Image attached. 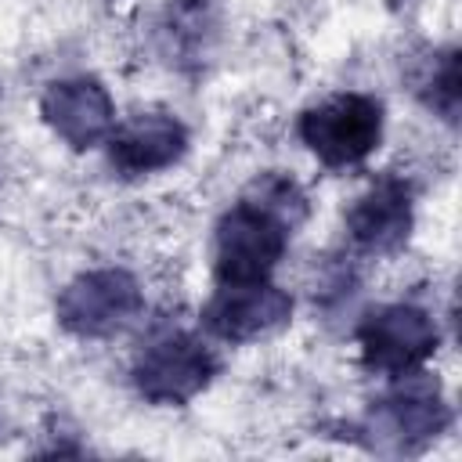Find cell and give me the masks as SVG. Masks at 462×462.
<instances>
[{
    "instance_id": "6da1fadb",
    "label": "cell",
    "mask_w": 462,
    "mask_h": 462,
    "mask_svg": "<svg viewBox=\"0 0 462 462\" xmlns=\"http://www.w3.org/2000/svg\"><path fill=\"white\" fill-rule=\"evenodd\" d=\"M307 217V195L292 177H263L238 199L213 235L217 282H267L282 263L292 227Z\"/></svg>"
},
{
    "instance_id": "7a4b0ae2",
    "label": "cell",
    "mask_w": 462,
    "mask_h": 462,
    "mask_svg": "<svg viewBox=\"0 0 462 462\" xmlns=\"http://www.w3.org/2000/svg\"><path fill=\"white\" fill-rule=\"evenodd\" d=\"M383 126H386L383 101L372 94L346 90V94H332L310 105L300 116L296 134L321 166L346 170V166L365 162L379 148Z\"/></svg>"
},
{
    "instance_id": "3957f363",
    "label": "cell",
    "mask_w": 462,
    "mask_h": 462,
    "mask_svg": "<svg viewBox=\"0 0 462 462\" xmlns=\"http://www.w3.org/2000/svg\"><path fill=\"white\" fill-rule=\"evenodd\" d=\"M144 310L141 282L123 267H94L76 274L54 303L58 325L76 339H108L130 328Z\"/></svg>"
},
{
    "instance_id": "277c9868",
    "label": "cell",
    "mask_w": 462,
    "mask_h": 462,
    "mask_svg": "<svg viewBox=\"0 0 462 462\" xmlns=\"http://www.w3.org/2000/svg\"><path fill=\"white\" fill-rule=\"evenodd\" d=\"M437 343H440L437 321L415 303L375 307L357 325L361 365L372 375H386V379L422 372V365L437 354Z\"/></svg>"
},
{
    "instance_id": "5b68a950",
    "label": "cell",
    "mask_w": 462,
    "mask_h": 462,
    "mask_svg": "<svg viewBox=\"0 0 462 462\" xmlns=\"http://www.w3.org/2000/svg\"><path fill=\"white\" fill-rule=\"evenodd\" d=\"M217 372L220 361L213 346L191 332L155 336L134 361V383L152 404H188L213 383Z\"/></svg>"
},
{
    "instance_id": "8992f818",
    "label": "cell",
    "mask_w": 462,
    "mask_h": 462,
    "mask_svg": "<svg viewBox=\"0 0 462 462\" xmlns=\"http://www.w3.org/2000/svg\"><path fill=\"white\" fill-rule=\"evenodd\" d=\"M292 314V296L267 282H217V292L202 307V328L224 343H249Z\"/></svg>"
},
{
    "instance_id": "52a82bcc",
    "label": "cell",
    "mask_w": 462,
    "mask_h": 462,
    "mask_svg": "<svg viewBox=\"0 0 462 462\" xmlns=\"http://www.w3.org/2000/svg\"><path fill=\"white\" fill-rule=\"evenodd\" d=\"M401 379L404 383L393 393L375 401V408L368 415V433L393 451H411V448L433 440L437 433H444V426L451 422V411H448V401L440 397L437 383L422 379V372H411Z\"/></svg>"
},
{
    "instance_id": "ba28073f",
    "label": "cell",
    "mask_w": 462,
    "mask_h": 462,
    "mask_svg": "<svg viewBox=\"0 0 462 462\" xmlns=\"http://www.w3.org/2000/svg\"><path fill=\"white\" fill-rule=\"evenodd\" d=\"M40 116L51 126V134L76 152L105 144L108 134L116 130V105L101 79L94 76L54 79L40 97Z\"/></svg>"
},
{
    "instance_id": "9c48e42d",
    "label": "cell",
    "mask_w": 462,
    "mask_h": 462,
    "mask_svg": "<svg viewBox=\"0 0 462 462\" xmlns=\"http://www.w3.org/2000/svg\"><path fill=\"white\" fill-rule=\"evenodd\" d=\"M411 224H415L411 184L393 173L372 180L346 209V235L368 256L397 253L408 242Z\"/></svg>"
},
{
    "instance_id": "30bf717a",
    "label": "cell",
    "mask_w": 462,
    "mask_h": 462,
    "mask_svg": "<svg viewBox=\"0 0 462 462\" xmlns=\"http://www.w3.org/2000/svg\"><path fill=\"white\" fill-rule=\"evenodd\" d=\"M108 162L123 177H152L188 152V126L170 112H141L108 134Z\"/></svg>"
},
{
    "instance_id": "8fae6325",
    "label": "cell",
    "mask_w": 462,
    "mask_h": 462,
    "mask_svg": "<svg viewBox=\"0 0 462 462\" xmlns=\"http://www.w3.org/2000/svg\"><path fill=\"white\" fill-rule=\"evenodd\" d=\"M426 101L448 123H455L458 116V54L455 51H444L440 58H433V69L426 76Z\"/></svg>"
}]
</instances>
